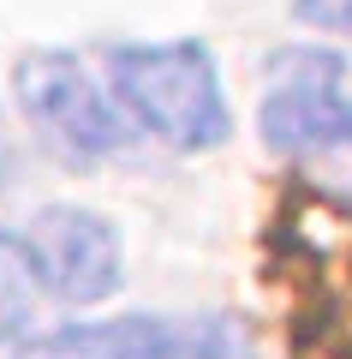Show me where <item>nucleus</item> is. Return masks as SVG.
Segmentation results:
<instances>
[{"label":"nucleus","mask_w":352,"mask_h":359,"mask_svg":"<svg viewBox=\"0 0 352 359\" xmlns=\"http://www.w3.org/2000/svg\"><path fill=\"white\" fill-rule=\"evenodd\" d=\"M108 78H113V96L126 102V114L150 138H162L167 150H215L233 132L215 54L197 36L120 42V48H108Z\"/></svg>","instance_id":"obj_1"},{"label":"nucleus","mask_w":352,"mask_h":359,"mask_svg":"<svg viewBox=\"0 0 352 359\" xmlns=\"http://www.w3.org/2000/svg\"><path fill=\"white\" fill-rule=\"evenodd\" d=\"M13 96L24 120L60 150L66 162H101L126 150V126L101 96V84L84 72V60L66 48H30L13 66Z\"/></svg>","instance_id":"obj_2"},{"label":"nucleus","mask_w":352,"mask_h":359,"mask_svg":"<svg viewBox=\"0 0 352 359\" xmlns=\"http://www.w3.org/2000/svg\"><path fill=\"white\" fill-rule=\"evenodd\" d=\"M352 96H346V60L328 48H287L269 60V96H263V144L287 162H316L323 144L340 132Z\"/></svg>","instance_id":"obj_3"},{"label":"nucleus","mask_w":352,"mask_h":359,"mask_svg":"<svg viewBox=\"0 0 352 359\" xmlns=\"http://www.w3.org/2000/svg\"><path fill=\"white\" fill-rule=\"evenodd\" d=\"M30 257L42 269V287L66 306H96L120 287V233L96 210L54 204L30 222Z\"/></svg>","instance_id":"obj_4"},{"label":"nucleus","mask_w":352,"mask_h":359,"mask_svg":"<svg viewBox=\"0 0 352 359\" xmlns=\"http://www.w3.org/2000/svg\"><path fill=\"white\" fill-rule=\"evenodd\" d=\"M6 359H185V335L167 318L126 311V318L101 323H66V330L30 335Z\"/></svg>","instance_id":"obj_5"},{"label":"nucleus","mask_w":352,"mask_h":359,"mask_svg":"<svg viewBox=\"0 0 352 359\" xmlns=\"http://www.w3.org/2000/svg\"><path fill=\"white\" fill-rule=\"evenodd\" d=\"M42 294H48V287H42V269H36V257H30V240L0 228V341H13V335L30 330Z\"/></svg>","instance_id":"obj_6"},{"label":"nucleus","mask_w":352,"mask_h":359,"mask_svg":"<svg viewBox=\"0 0 352 359\" xmlns=\"http://www.w3.org/2000/svg\"><path fill=\"white\" fill-rule=\"evenodd\" d=\"M293 18L328 36H352V0H293Z\"/></svg>","instance_id":"obj_7"}]
</instances>
